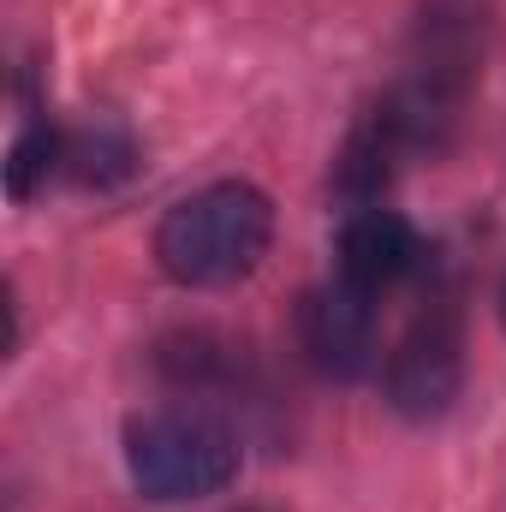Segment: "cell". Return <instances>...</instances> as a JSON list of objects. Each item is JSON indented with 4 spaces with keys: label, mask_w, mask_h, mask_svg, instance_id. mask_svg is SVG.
I'll use <instances>...</instances> for the list:
<instances>
[{
    "label": "cell",
    "mask_w": 506,
    "mask_h": 512,
    "mask_svg": "<svg viewBox=\"0 0 506 512\" xmlns=\"http://www.w3.org/2000/svg\"><path fill=\"white\" fill-rule=\"evenodd\" d=\"M501 322H506V286H501Z\"/></svg>",
    "instance_id": "cell-8"
},
{
    "label": "cell",
    "mask_w": 506,
    "mask_h": 512,
    "mask_svg": "<svg viewBox=\"0 0 506 512\" xmlns=\"http://www.w3.org/2000/svg\"><path fill=\"white\" fill-rule=\"evenodd\" d=\"M268 239H274L268 197L245 179H221L167 209V221L155 227V256L167 280L215 292V286H239L245 274H256V262L268 256Z\"/></svg>",
    "instance_id": "cell-1"
},
{
    "label": "cell",
    "mask_w": 506,
    "mask_h": 512,
    "mask_svg": "<svg viewBox=\"0 0 506 512\" xmlns=\"http://www.w3.org/2000/svg\"><path fill=\"white\" fill-rule=\"evenodd\" d=\"M66 161H78V179L84 185H114L120 173H131V143L120 131H78Z\"/></svg>",
    "instance_id": "cell-7"
},
{
    "label": "cell",
    "mask_w": 506,
    "mask_h": 512,
    "mask_svg": "<svg viewBox=\"0 0 506 512\" xmlns=\"http://www.w3.org/2000/svg\"><path fill=\"white\" fill-rule=\"evenodd\" d=\"M417 262H423V239H417V227L405 215H393L381 203L346 215V227H340V274L352 286L387 292L405 274H417Z\"/></svg>",
    "instance_id": "cell-5"
},
{
    "label": "cell",
    "mask_w": 506,
    "mask_h": 512,
    "mask_svg": "<svg viewBox=\"0 0 506 512\" xmlns=\"http://www.w3.org/2000/svg\"><path fill=\"white\" fill-rule=\"evenodd\" d=\"M126 471L149 501H203L239 477V435L209 411H149L126 429Z\"/></svg>",
    "instance_id": "cell-2"
},
{
    "label": "cell",
    "mask_w": 506,
    "mask_h": 512,
    "mask_svg": "<svg viewBox=\"0 0 506 512\" xmlns=\"http://www.w3.org/2000/svg\"><path fill=\"white\" fill-rule=\"evenodd\" d=\"M60 161H66L60 131L48 126V120H30V126L12 137V155H6V191H12L18 203H24V197H36Z\"/></svg>",
    "instance_id": "cell-6"
},
{
    "label": "cell",
    "mask_w": 506,
    "mask_h": 512,
    "mask_svg": "<svg viewBox=\"0 0 506 512\" xmlns=\"http://www.w3.org/2000/svg\"><path fill=\"white\" fill-rule=\"evenodd\" d=\"M298 346L316 376L328 382H358L376 364V292L352 286L346 274L322 280L298 304Z\"/></svg>",
    "instance_id": "cell-4"
},
{
    "label": "cell",
    "mask_w": 506,
    "mask_h": 512,
    "mask_svg": "<svg viewBox=\"0 0 506 512\" xmlns=\"http://www.w3.org/2000/svg\"><path fill=\"white\" fill-rule=\"evenodd\" d=\"M459 387H465V328L453 298H435L387 358V399L399 417L429 423L459 399Z\"/></svg>",
    "instance_id": "cell-3"
}]
</instances>
